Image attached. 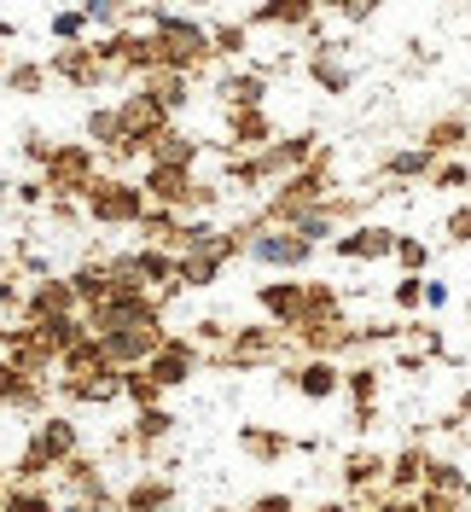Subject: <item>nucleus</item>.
I'll return each mask as SVG.
<instances>
[{"label":"nucleus","instance_id":"2","mask_svg":"<svg viewBox=\"0 0 471 512\" xmlns=\"http://www.w3.org/2000/svg\"><path fill=\"white\" fill-rule=\"evenodd\" d=\"M152 204H146V192L140 181H123V175H99L94 187L82 192V216L99 227H140Z\"/></svg>","mask_w":471,"mask_h":512},{"label":"nucleus","instance_id":"52","mask_svg":"<svg viewBox=\"0 0 471 512\" xmlns=\"http://www.w3.org/2000/svg\"><path fill=\"white\" fill-rule=\"evenodd\" d=\"M320 6H332V12H338V0H314V12H320Z\"/></svg>","mask_w":471,"mask_h":512},{"label":"nucleus","instance_id":"38","mask_svg":"<svg viewBox=\"0 0 471 512\" xmlns=\"http://www.w3.org/2000/svg\"><path fill=\"white\" fill-rule=\"evenodd\" d=\"M431 187H471V169L460 158H437V169H431Z\"/></svg>","mask_w":471,"mask_h":512},{"label":"nucleus","instance_id":"49","mask_svg":"<svg viewBox=\"0 0 471 512\" xmlns=\"http://www.w3.org/2000/svg\"><path fill=\"white\" fill-rule=\"evenodd\" d=\"M198 338L204 344H221V320H198Z\"/></svg>","mask_w":471,"mask_h":512},{"label":"nucleus","instance_id":"45","mask_svg":"<svg viewBox=\"0 0 471 512\" xmlns=\"http://www.w3.org/2000/svg\"><path fill=\"white\" fill-rule=\"evenodd\" d=\"M24 158L47 169V158H53V140H47V134H24Z\"/></svg>","mask_w":471,"mask_h":512},{"label":"nucleus","instance_id":"25","mask_svg":"<svg viewBox=\"0 0 471 512\" xmlns=\"http://www.w3.org/2000/svg\"><path fill=\"white\" fill-rule=\"evenodd\" d=\"M163 507H175V489H169V478H140L123 495V512H163Z\"/></svg>","mask_w":471,"mask_h":512},{"label":"nucleus","instance_id":"17","mask_svg":"<svg viewBox=\"0 0 471 512\" xmlns=\"http://www.w3.org/2000/svg\"><path fill=\"white\" fill-rule=\"evenodd\" d=\"M140 88H146V94L169 111V117L192 105V76H187V70H169V64H157L152 76H140Z\"/></svg>","mask_w":471,"mask_h":512},{"label":"nucleus","instance_id":"53","mask_svg":"<svg viewBox=\"0 0 471 512\" xmlns=\"http://www.w3.org/2000/svg\"><path fill=\"white\" fill-rule=\"evenodd\" d=\"M0 76H6V41H0Z\"/></svg>","mask_w":471,"mask_h":512},{"label":"nucleus","instance_id":"47","mask_svg":"<svg viewBox=\"0 0 471 512\" xmlns=\"http://www.w3.org/2000/svg\"><path fill=\"white\" fill-rule=\"evenodd\" d=\"M425 303H431V309H442V303H448V286H442V280H431V286H425Z\"/></svg>","mask_w":471,"mask_h":512},{"label":"nucleus","instance_id":"42","mask_svg":"<svg viewBox=\"0 0 471 512\" xmlns=\"http://www.w3.org/2000/svg\"><path fill=\"white\" fill-rule=\"evenodd\" d=\"M378 6H384V0H338V18H344V24H367Z\"/></svg>","mask_w":471,"mask_h":512},{"label":"nucleus","instance_id":"20","mask_svg":"<svg viewBox=\"0 0 471 512\" xmlns=\"http://www.w3.org/2000/svg\"><path fill=\"white\" fill-rule=\"evenodd\" d=\"M227 140H233L239 152H262V146L274 140L268 111H262V105H251V111H227Z\"/></svg>","mask_w":471,"mask_h":512},{"label":"nucleus","instance_id":"14","mask_svg":"<svg viewBox=\"0 0 471 512\" xmlns=\"http://www.w3.org/2000/svg\"><path fill=\"white\" fill-rule=\"evenodd\" d=\"M268 24H280V30H309L320 35V18H314V0H262L245 12V30H268Z\"/></svg>","mask_w":471,"mask_h":512},{"label":"nucleus","instance_id":"12","mask_svg":"<svg viewBox=\"0 0 471 512\" xmlns=\"http://www.w3.org/2000/svg\"><path fill=\"white\" fill-rule=\"evenodd\" d=\"M146 373H152L163 390L187 384L192 373H198V344H192V338H163V344L152 350V361H146Z\"/></svg>","mask_w":471,"mask_h":512},{"label":"nucleus","instance_id":"46","mask_svg":"<svg viewBox=\"0 0 471 512\" xmlns=\"http://www.w3.org/2000/svg\"><path fill=\"white\" fill-rule=\"evenodd\" d=\"M396 303H402V309H413V303H425V286H419V280H402V286H396Z\"/></svg>","mask_w":471,"mask_h":512},{"label":"nucleus","instance_id":"29","mask_svg":"<svg viewBox=\"0 0 471 512\" xmlns=\"http://www.w3.org/2000/svg\"><path fill=\"white\" fill-rule=\"evenodd\" d=\"M431 169H437V152H425V146H402V152H390V158H384V175H396V181L431 175Z\"/></svg>","mask_w":471,"mask_h":512},{"label":"nucleus","instance_id":"33","mask_svg":"<svg viewBox=\"0 0 471 512\" xmlns=\"http://www.w3.org/2000/svg\"><path fill=\"white\" fill-rule=\"evenodd\" d=\"M169 425H175V414H163V408H140V414H134V431H128V443L152 448V443L169 437Z\"/></svg>","mask_w":471,"mask_h":512},{"label":"nucleus","instance_id":"21","mask_svg":"<svg viewBox=\"0 0 471 512\" xmlns=\"http://www.w3.org/2000/svg\"><path fill=\"white\" fill-rule=\"evenodd\" d=\"M70 291H76V303H82V315H88V309H99V303L117 291V280H111L105 262H82V268L70 274Z\"/></svg>","mask_w":471,"mask_h":512},{"label":"nucleus","instance_id":"19","mask_svg":"<svg viewBox=\"0 0 471 512\" xmlns=\"http://www.w3.org/2000/svg\"><path fill=\"white\" fill-rule=\"evenodd\" d=\"M198 158H204V146H198L192 134H181L175 123L163 128L152 146H146V163H175V169H198Z\"/></svg>","mask_w":471,"mask_h":512},{"label":"nucleus","instance_id":"8","mask_svg":"<svg viewBox=\"0 0 471 512\" xmlns=\"http://www.w3.org/2000/svg\"><path fill=\"white\" fill-rule=\"evenodd\" d=\"M192 181H198V169H175V163H146V175H140V192H146V204H157V210H187Z\"/></svg>","mask_w":471,"mask_h":512},{"label":"nucleus","instance_id":"54","mask_svg":"<svg viewBox=\"0 0 471 512\" xmlns=\"http://www.w3.org/2000/svg\"><path fill=\"white\" fill-rule=\"evenodd\" d=\"M6 192H12V187H6V181H0V204H6Z\"/></svg>","mask_w":471,"mask_h":512},{"label":"nucleus","instance_id":"7","mask_svg":"<svg viewBox=\"0 0 471 512\" xmlns=\"http://www.w3.org/2000/svg\"><path fill=\"white\" fill-rule=\"evenodd\" d=\"M24 448H30V454H41V466H47V472H59L64 460H76V448H82V431H76V419L47 414L41 425H35V437H30Z\"/></svg>","mask_w":471,"mask_h":512},{"label":"nucleus","instance_id":"1","mask_svg":"<svg viewBox=\"0 0 471 512\" xmlns=\"http://www.w3.org/2000/svg\"><path fill=\"white\" fill-rule=\"evenodd\" d=\"M134 24H146V30H152L157 64H169V70L198 76L204 64H216V53H210V24H204V18H192V12H175V6H140V12H134Z\"/></svg>","mask_w":471,"mask_h":512},{"label":"nucleus","instance_id":"18","mask_svg":"<svg viewBox=\"0 0 471 512\" xmlns=\"http://www.w3.org/2000/svg\"><path fill=\"white\" fill-rule=\"evenodd\" d=\"M338 256H355V262H378V256H396V227H355V233H344L338 239Z\"/></svg>","mask_w":471,"mask_h":512},{"label":"nucleus","instance_id":"34","mask_svg":"<svg viewBox=\"0 0 471 512\" xmlns=\"http://www.w3.org/2000/svg\"><path fill=\"white\" fill-rule=\"evenodd\" d=\"M82 12H88V24H94V30H123L128 18H134V6H128V0H82Z\"/></svg>","mask_w":471,"mask_h":512},{"label":"nucleus","instance_id":"3","mask_svg":"<svg viewBox=\"0 0 471 512\" xmlns=\"http://www.w3.org/2000/svg\"><path fill=\"white\" fill-rule=\"evenodd\" d=\"M41 181H47L53 198H82V192L99 181V152L88 146V140H64V146H53V158H47V169H41Z\"/></svg>","mask_w":471,"mask_h":512},{"label":"nucleus","instance_id":"13","mask_svg":"<svg viewBox=\"0 0 471 512\" xmlns=\"http://www.w3.org/2000/svg\"><path fill=\"white\" fill-rule=\"evenodd\" d=\"M256 303H262V315L274 320V326H303L309 280H268V286L256 291Z\"/></svg>","mask_w":471,"mask_h":512},{"label":"nucleus","instance_id":"28","mask_svg":"<svg viewBox=\"0 0 471 512\" xmlns=\"http://www.w3.org/2000/svg\"><path fill=\"white\" fill-rule=\"evenodd\" d=\"M245 47H251V30H245V18H239V24H233V18L210 24V53H216V59H245Z\"/></svg>","mask_w":471,"mask_h":512},{"label":"nucleus","instance_id":"6","mask_svg":"<svg viewBox=\"0 0 471 512\" xmlns=\"http://www.w3.org/2000/svg\"><path fill=\"white\" fill-rule=\"evenodd\" d=\"M117 123H123V140H134V146L146 152L157 134L169 128V111H163V105H157V99L146 94V88H134V94L117 99Z\"/></svg>","mask_w":471,"mask_h":512},{"label":"nucleus","instance_id":"30","mask_svg":"<svg viewBox=\"0 0 471 512\" xmlns=\"http://www.w3.org/2000/svg\"><path fill=\"white\" fill-rule=\"evenodd\" d=\"M0 512H59V501L41 489V483H12L0 495Z\"/></svg>","mask_w":471,"mask_h":512},{"label":"nucleus","instance_id":"48","mask_svg":"<svg viewBox=\"0 0 471 512\" xmlns=\"http://www.w3.org/2000/svg\"><path fill=\"white\" fill-rule=\"evenodd\" d=\"M18 303H24V297H18V286H12V280H0V309H18Z\"/></svg>","mask_w":471,"mask_h":512},{"label":"nucleus","instance_id":"50","mask_svg":"<svg viewBox=\"0 0 471 512\" xmlns=\"http://www.w3.org/2000/svg\"><path fill=\"white\" fill-rule=\"evenodd\" d=\"M0 41H18V24L12 18H0Z\"/></svg>","mask_w":471,"mask_h":512},{"label":"nucleus","instance_id":"23","mask_svg":"<svg viewBox=\"0 0 471 512\" xmlns=\"http://www.w3.org/2000/svg\"><path fill=\"white\" fill-rule=\"evenodd\" d=\"M70 402H117L123 396V367H105V373H94V379H76V384H59Z\"/></svg>","mask_w":471,"mask_h":512},{"label":"nucleus","instance_id":"40","mask_svg":"<svg viewBox=\"0 0 471 512\" xmlns=\"http://www.w3.org/2000/svg\"><path fill=\"white\" fill-rule=\"evenodd\" d=\"M396 262H402V268H408V274H419V268H425V262H431V251H425V245H419V239H402V233H396Z\"/></svg>","mask_w":471,"mask_h":512},{"label":"nucleus","instance_id":"27","mask_svg":"<svg viewBox=\"0 0 471 512\" xmlns=\"http://www.w3.org/2000/svg\"><path fill=\"white\" fill-rule=\"evenodd\" d=\"M47 82H53V76H47V64H41V59H12V64H6V76H0V88H6V94H41Z\"/></svg>","mask_w":471,"mask_h":512},{"label":"nucleus","instance_id":"44","mask_svg":"<svg viewBox=\"0 0 471 512\" xmlns=\"http://www.w3.org/2000/svg\"><path fill=\"white\" fill-rule=\"evenodd\" d=\"M448 239H454V245H471V204H460V210L448 216Z\"/></svg>","mask_w":471,"mask_h":512},{"label":"nucleus","instance_id":"35","mask_svg":"<svg viewBox=\"0 0 471 512\" xmlns=\"http://www.w3.org/2000/svg\"><path fill=\"white\" fill-rule=\"evenodd\" d=\"M123 396L134 408H157V396H163V384L146 373V367H123Z\"/></svg>","mask_w":471,"mask_h":512},{"label":"nucleus","instance_id":"43","mask_svg":"<svg viewBox=\"0 0 471 512\" xmlns=\"http://www.w3.org/2000/svg\"><path fill=\"white\" fill-rule=\"evenodd\" d=\"M12 198H18V204H47V198H53V192H47V181H18V187H12Z\"/></svg>","mask_w":471,"mask_h":512},{"label":"nucleus","instance_id":"32","mask_svg":"<svg viewBox=\"0 0 471 512\" xmlns=\"http://www.w3.org/2000/svg\"><path fill=\"white\" fill-rule=\"evenodd\" d=\"M268 350H274V332H268V326H245V332L233 338L227 361H233V367H251V361H262Z\"/></svg>","mask_w":471,"mask_h":512},{"label":"nucleus","instance_id":"24","mask_svg":"<svg viewBox=\"0 0 471 512\" xmlns=\"http://www.w3.org/2000/svg\"><path fill=\"white\" fill-rule=\"evenodd\" d=\"M466 140H471V123L460 117V111H448V117H437V123L425 128V140H419V146H425V152H437V158H448V152H460Z\"/></svg>","mask_w":471,"mask_h":512},{"label":"nucleus","instance_id":"41","mask_svg":"<svg viewBox=\"0 0 471 512\" xmlns=\"http://www.w3.org/2000/svg\"><path fill=\"white\" fill-rule=\"evenodd\" d=\"M344 478H349V489H355V483H373L378 478V460H373V454H349Z\"/></svg>","mask_w":471,"mask_h":512},{"label":"nucleus","instance_id":"37","mask_svg":"<svg viewBox=\"0 0 471 512\" xmlns=\"http://www.w3.org/2000/svg\"><path fill=\"white\" fill-rule=\"evenodd\" d=\"M425 466H431V460H425L419 448H408V454L390 466V483H396V489H419V483H425Z\"/></svg>","mask_w":471,"mask_h":512},{"label":"nucleus","instance_id":"51","mask_svg":"<svg viewBox=\"0 0 471 512\" xmlns=\"http://www.w3.org/2000/svg\"><path fill=\"white\" fill-rule=\"evenodd\" d=\"M378 512H419L413 501H390V507H378Z\"/></svg>","mask_w":471,"mask_h":512},{"label":"nucleus","instance_id":"10","mask_svg":"<svg viewBox=\"0 0 471 512\" xmlns=\"http://www.w3.org/2000/svg\"><path fill=\"white\" fill-rule=\"evenodd\" d=\"M163 344V326H123V332H99V350L111 367H146L152 350Z\"/></svg>","mask_w":471,"mask_h":512},{"label":"nucleus","instance_id":"16","mask_svg":"<svg viewBox=\"0 0 471 512\" xmlns=\"http://www.w3.org/2000/svg\"><path fill=\"white\" fill-rule=\"evenodd\" d=\"M216 94H221V111H251V105H262V94H268V70H262V64L227 70L216 82Z\"/></svg>","mask_w":471,"mask_h":512},{"label":"nucleus","instance_id":"15","mask_svg":"<svg viewBox=\"0 0 471 512\" xmlns=\"http://www.w3.org/2000/svg\"><path fill=\"white\" fill-rule=\"evenodd\" d=\"M18 309H24V315H30V320H59V315H82V303H76V291H70V280H53V274H47V280H35V286H30V297H24Z\"/></svg>","mask_w":471,"mask_h":512},{"label":"nucleus","instance_id":"5","mask_svg":"<svg viewBox=\"0 0 471 512\" xmlns=\"http://www.w3.org/2000/svg\"><path fill=\"white\" fill-rule=\"evenodd\" d=\"M245 256L262 262V268H303L314 256V245L303 233H291V227H256L251 239H245Z\"/></svg>","mask_w":471,"mask_h":512},{"label":"nucleus","instance_id":"11","mask_svg":"<svg viewBox=\"0 0 471 512\" xmlns=\"http://www.w3.org/2000/svg\"><path fill=\"white\" fill-rule=\"evenodd\" d=\"M47 76H59V82H70V88H82V94H94V88H105L111 76H105V64H99V53L82 41V47H59L53 59H47Z\"/></svg>","mask_w":471,"mask_h":512},{"label":"nucleus","instance_id":"22","mask_svg":"<svg viewBox=\"0 0 471 512\" xmlns=\"http://www.w3.org/2000/svg\"><path fill=\"white\" fill-rule=\"evenodd\" d=\"M82 134H88V146L94 152H123V123H117V105H94L88 117H82Z\"/></svg>","mask_w":471,"mask_h":512},{"label":"nucleus","instance_id":"31","mask_svg":"<svg viewBox=\"0 0 471 512\" xmlns=\"http://www.w3.org/2000/svg\"><path fill=\"white\" fill-rule=\"evenodd\" d=\"M47 30H53V41H59V47H82V41H88V30H94V24H88V12H82V6H59Z\"/></svg>","mask_w":471,"mask_h":512},{"label":"nucleus","instance_id":"9","mask_svg":"<svg viewBox=\"0 0 471 512\" xmlns=\"http://www.w3.org/2000/svg\"><path fill=\"white\" fill-rule=\"evenodd\" d=\"M303 70H309L314 88H320V94H332V99L355 88V64H344V41H314Z\"/></svg>","mask_w":471,"mask_h":512},{"label":"nucleus","instance_id":"39","mask_svg":"<svg viewBox=\"0 0 471 512\" xmlns=\"http://www.w3.org/2000/svg\"><path fill=\"white\" fill-rule=\"evenodd\" d=\"M349 396H355V402H361V408H373V396H378V373L373 367H361V373H349Z\"/></svg>","mask_w":471,"mask_h":512},{"label":"nucleus","instance_id":"36","mask_svg":"<svg viewBox=\"0 0 471 512\" xmlns=\"http://www.w3.org/2000/svg\"><path fill=\"white\" fill-rule=\"evenodd\" d=\"M239 443H245V454H251V460H280L285 448V437H274V431H256V425H245V431H239Z\"/></svg>","mask_w":471,"mask_h":512},{"label":"nucleus","instance_id":"4","mask_svg":"<svg viewBox=\"0 0 471 512\" xmlns=\"http://www.w3.org/2000/svg\"><path fill=\"white\" fill-rule=\"evenodd\" d=\"M320 152V134L314 128H297V134H274L262 152H245L256 163V181H274V175H297L303 163H314Z\"/></svg>","mask_w":471,"mask_h":512},{"label":"nucleus","instance_id":"26","mask_svg":"<svg viewBox=\"0 0 471 512\" xmlns=\"http://www.w3.org/2000/svg\"><path fill=\"white\" fill-rule=\"evenodd\" d=\"M338 367H332V361H303V367H297V390H303V396H309V402H326V396H338Z\"/></svg>","mask_w":471,"mask_h":512}]
</instances>
